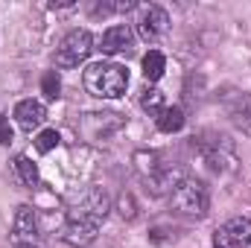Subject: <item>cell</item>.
Returning a JSON list of instances; mask_svg holds the SVG:
<instances>
[{"instance_id": "obj_1", "label": "cell", "mask_w": 251, "mask_h": 248, "mask_svg": "<svg viewBox=\"0 0 251 248\" xmlns=\"http://www.w3.org/2000/svg\"><path fill=\"white\" fill-rule=\"evenodd\" d=\"M105 213H108V196H105V190L88 187V190L70 204L67 225H64V240H67V243H76V246L91 243V240L97 237L100 222L105 219Z\"/></svg>"}, {"instance_id": "obj_2", "label": "cell", "mask_w": 251, "mask_h": 248, "mask_svg": "<svg viewBox=\"0 0 251 248\" xmlns=\"http://www.w3.org/2000/svg\"><path fill=\"white\" fill-rule=\"evenodd\" d=\"M82 82H85L88 94H94L100 99H117L128 88V70L117 62H97L85 70Z\"/></svg>"}, {"instance_id": "obj_3", "label": "cell", "mask_w": 251, "mask_h": 248, "mask_svg": "<svg viewBox=\"0 0 251 248\" xmlns=\"http://www.w3.org/2000/svg\"><path fill=\"white\" fill-rule=\"evenodd\" d=\"M173 207L187 213V216H204L207 213V204H210V196H207V187L196 178H181L173 187Z\"/></svg>"}, {"instance_id": "obj_4", "label": "cell", "mask_w": 251, "mask_h": 248, "mask_svg": "<svg viewBox=\"0 0 251 248\" xmlns=\"http://www.w3.org/2000/svg\"><path fill=\"white\" fill-rule=\"evenodd\" d=\"M94 50V38L88 29H73L64 35V41L56 50V64L59 67H76L79 62H85Z\"/></svg>"}, {"instance_id": "obj_5", "label": "cell", "mask_w": 251, "mask_h": 248, "mask_svg": "<svg viewBox=\"0 0 251 248\" xmlns=\"http://www.w3.org/2000/svg\"><path fill=\"white\" fill-rule=\"evenodd\" d=\"M246 246H251V219H246V216L228 219L213 234V248H246Z\"/></svg>"}, {"instance_id": "obj_6", "label": "cell", "mask_w": 251, "mask_h": 248, "mask_svg": "<svg viewBox=\"0 0 251 248\" xmlns=\"http://www.w3.org/2000/svg\"><path fill=\"white\" fill-rule=\"evenodd\" d=\"M167 26H170V15L161 6H155V3L140 6V12H137V32H140V38L155 41V38H161L167 32Z\"/></svg>"}, {"instance_id": "obj_7", "label": "cell", "mask_w": 251, "mask_h": 248, "mask_svg": "<svg viewBox=\"0 0 251 248\" xmlns=\"http://www.w3.org/2000/svg\"><path fill=\"white\" fill-rule=\"evenodd\" d=\"M134 47V32L128 29V24H117L111 29L102 32V41H100V50L105 56H117V53H128Z\"/></svg>"}, {"instance_id": "obj_8", "label": "cell", "mask_w": 251, "mask_h": 248, "mask_svg": "<svg viewBox=\"0 0 251 248\" xmlns=\"http://www.w3.org/2000/svg\"><path fill=\"white\" fill-rule=\"evenodd\" d=\"M12 237H15V243H21V246H32V243L38 240V219H35V210H32L29 204H21V207H18Z\"/></svg>"}, {"instance_id": "obj_9", "label": "cell", "mask_w": 251, "mask_h": 248, "mask_svg": "<svg viewBox=\"0 0 251 248\" xmlns=\"http://www.w3.org/2000/svg\"><path fill=\"white\" fill-rule=\"evenodd\" d=\"M15 120H18V125L24 131H32V128H38L47 120V108L38 99H24V102L15 105Z\"/></svg>"}, {"instance_id": "obj_10", "label": "cell", "mask_w": 251, "mask_h": 248, "mask_svg": "<svg viewBox=\"0 0 251 248\" xmlns=\"http://www.w3.org/2000/svg\"><path fill=\"white\" fill-rule=\"evenodd\" d=\"M12 170H15L18 181H21L24 187H35L38 184V167H35L26 155H18V158L12 161Z\"/></svg>"}, {"instance_id": "obj_11", "label": "cell", "mask_w": 251, "mask_h": 248, "mask_svg": "<svg viewBox=\"0 0 251 248\" xmlns=\"http://www.w3.org/2000/svg\"><path fill=\"white\" fill-rule=\"evenodd\" d=\"M88 123H97V131H94L91 137L100 140V137L117 131V128L123 125V120H120V114H88Z\"/></svg>"}, {"instance_id": "obj_12", "label": "cell", "mask_w": 251, "mask_h": 248, "mask_svg": "<svg viewBox=\"0 0 251 248\" xmlns=\"http://www.w3.org/2000/svg\"><path fill=\"white\" fill-rule=\"evenodd\" d=\"M164 70H167V59H164V53L149 50V53L143 56V76H146L149 82H158V79L164 76Z\"/></svg>"}, {"instance_id": "obj_13", "label": "cell", "mask_w": 251, "mask_h": 248, "mask_svg": "<svg viewBox=\"0 0 251 248\" xmlns=\"http://www.w3.org/2000/svg\"><path fill=\"white\" fill-rule=\"evenodd\" d=\"M181 125H184V111H181L178 105H173V108H164V111L158 114V128H161V131H167V134H173V131H181Z\"/></svg>"}, {"instance_id": "obj_14", "label": "cell", "mask_w": 251, "mask_h": 248, "mask_svg": "<svg viewBox=\"0 0 251 248\" xmlns=\"http://www.w3.org/2000/svg\"><path fill=\"white\" fill-rule=\"evenodd\" d=\"M164 91H158V88H149V91H143V97H140V105L149 111V114H161L167 105H164Z\"/></svg>"}, {"instance_id": "obj_15", "label": "cell", "mask_w": 251, "mask_h": 248, "mask_svg": "<svg viewBox=\"0 0 251 248\" xmlns=\"http://www.w3.org/2000/svg\"><path fill=\"white\" fill-rule=\"evenodd\" d=\"M59 140H62V137H59V131H56V128H44V131L35 137V149L44 155V152L56 149V146H59Z\"/></svg>"}, {"instance_id": "obj_16", "label": "cell", "mask_w": 251, "mask_h": 248, "mask_svg": "<svg viewBox=\"0 0 251 248\" xmlns=\"http://www.w3.org/2000/svg\"><path fill=\"white\" fill-rule=\"evenodd\" d=\"M41 91H44L50 99H56V97H59V91H62V79H59V73H56V70L44 73V79H41Z\"/></svg>"}, {"instance_id": "obj_17", "label": "cell", "mask_w": 251, "mask_h": 248, "mask_svg": "<svg viewBox=\"0 0 251 248\" xmlns=\"http://www.w3.org/2000/svg\"><path fill=\"white\" fill-rule=\"evenodd\" d=\"M134 213H137L134 210V198L131 196H120V216L123 219H134Z\"/></svg>"}, {"instance_id": "obj_18", "label": "cell", "mask_w": 251, "mask_h": 248, "mask_svg": "<svg viewBox=\"0 0 251 248\" xmlns=\"http://www.w3.org/2000/svg\"><path fill=\"white\" fill-rule=\"evenodd\" d=\"M0 143H12V125L3 114H0Z\"/></svg>"}, {"instance_id": "obj_19", "label": "cell", "mask_w": 251, "mask_h": 248, "mask_svg": "<svg viewBox=\"0 0 251 248\" xmlns=\"http://www.w3.org/2000/svg\"><path fill=\"white\" fill-rule=\"evenodd\" d=\"M21 248H32V246H21Z\"/></svg>"}]
</instances>
